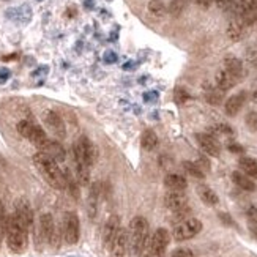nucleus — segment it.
<instances>
[{
	"label": "nucleus",
	"instance_id": "1",
	"mask_svg": "<svg viewBox=\"0 0 257 257\" xmlns=\"http://www.w3.org/2000/svg\"><path fill=\"white\" fill-rule=\"evenodd\" d=\"M33 163H35L37 169L43 175L52 188L55 189H65V175L63 171L59 167V163L54 161L49 155L38 152L33 155Z\"/></svg>",
	"mask_w": 257,
	"mask_h": 257
},
{
	"label": "nucleus",
	"instance_id": "2",
	"mask_svg": "<svg viewBox=\"0 0 257 257\" xmlns=\"http://www.w3.org/2000/svg\"><path fill=\"white\" fill-rule=\"evenodd\" d=\"M5 235H7V243L8 248L21 254L24 252L27 244H29V230L22 226V222L16 218V215H10L7 216V222H5Z\"/></svg>",
	"mask_w": 257,
	"mask_h": 257
},
{
	"label": "nucleus",
	"instance_id": "3",
	"mask_svg": "<svg viewBox=\"0 0 257 257\" xmlns=\"http://www.w3.org/2000/svg\"><path fill=\"white\" fill-rule=\"evenodd\" d=\"M128 235V249L131 254L139 255L145 241L149 240V221L144 216L133 218L126 230Z\"/></svg>",
	"mask_w": 257,
	"mask_h": 257
},
{
	"label": "nucleus",
	"instance_id": "4",
	"mask_svg": "<svg viewBox=\"0 0 257 257\" xmlns=\"http://www.w3.org/2000/svg\"><path fill=\"white\" fill-rule=\"evenodd\" d=\"M169 240L171 235L166 229L163 227L156 229L153 235L149 237V240L145 241L139 257H163L167 246H169Z\"/></svg>",
	"mask_w": 257,
	"mask_h": 257
},
{
	"label": "nucleus",
	"instance_id": "5",
	"mask_svg": "<svg viewBox=\"0 0 257 257\" xmlns=\"http://www.w3.org/2000/svg\"><path fill=\"white\" fill-rule=\"evenodd\" d=\"M73 155H74V163H82L87 166H92L96 161V149L92 144V141L87 136H81L73 147Z\"/></svg>",
	"mask_w": 257,
	"mask_h": 257
},
{
	"label": "nucleus",
	"instance_id": "6",
	"mask_svg": "<svg viewBox=\"0 0 257 257\" xmlns=\"http://www.w3.org/2000/svg\"><path fill=\"white\" fill-rule=\"evenodd\" d=\"M200 230H202V222L196 218H188V219H183L180 224L174 229L172 235L177 241H185V240L196 237Z\"/></svg>",
	"mask_w": 257,
	"mask_h": 257
},
{
	"label": "nucleus",
	"instance_id": "7",
	"mask_svg": "<svg viewBox=\"0 0 257 257\" xmlns=\"http://www.w3.org/2000/svg\"><path fill=\"white\" fill-rule=\"evenodd\" d=\"M40 233L41 237L46 240L52 246H59L60 244V232L55 227V222L51 213H44L40 218Z\"/></svg>",
	"mask_w": 257,
	"mask_h": 257
},
{
	"label": "nucleus",
	"instance_id": "8",
	"mask_svg": "<svg viewBox=\"0 0 257 257\" xmlns=\"http://www.w3.org/2000/svg\"><path fill=\"white\" fill-rule=\"evenodd\" d=\"M63 238L68 244H76L81 237L79 218L76 213H66L63 218Z\"/></svg>",
	"mask_w": 257,
	"mask_h": 257
},
{
	"label": "nucleus",
	"instance_id": "9",
	"mask_svg": "<svg viewBox=\"0 0 257 257\" xmlns=\"http://www.w3.org/2000/svg\"><path fill=\"white\" fill-rule=\"evenodd\" d=\"M107 248L110 251V257H125V254L128 251V235H126V230L120 227Z\"/></svg>",
	"mask_w": 257,
	"mask_h": 257
},
{
	"label": "nucleus",
	"instance_id": "10",
	"mask_svg": "<svg viewBox=\"0 0 257 257\" xmlns=\"http://www.w3.org/2000/svg\"><path fill=\"white\" fill-rule=\"evenodd\" d=\"M15 215L22 222V226H24L27 230H32V227H33V210L26 199H19L16 202Z\"/></svg>",
	"mask_w": 257,
	"mask_h": 257
},
{
	"label": "nucleus",
	"instance_id": "11",
	"mask_svg": "<svg viewBox=\"0 0 257 257\" xmlns=\"http://www.w3.org/2000/svg\"><path fill=\"white\" fill-rule=\"evenodd\" d=\"M249 27L251 26L241 16H235L227 26V37L232 41H240L241 38H244V35H246V32H248Z\"/></svg>",
	"mask_w": 257,
	"mask_h": 257
},
{
	"label": "nucleus",
	"instance_id": "12",
	"mask_svg": "<svg viewBox=\"0 0 257 257\" xmlns=\"http://www.w3.org/2000/svg\"><path fill=\"white\" fill-rule=\"evenodd\" d=\"M196 141L200 145V149H202L207 155H210V156H219L221 145H219V142L213 136H211V134L199 133V134H196Z\"/></svg>",
	"mask_w": 257,
	"mask_h": 257
},
{
	"label": "nucleus",
	"instance_id": "13",
	"mask_svg": "<svg viewBox=\"0 0 257 257\" xmlns=\"http://www.w3.org/2000/svg\"><path fill=\"white\" fill-rule=\"evenodd\" d=\"M164 205L172 211L183 210L188 207V197L183 191H169L164 196Z\"/></svg>",
	"mask_w": 257,
	"mask_h": 257
},
{
	"label": "nucleus",
	"instance_id": "14",
	"mask_svg": "<svg viewBox=\"0 0 257 257\" xmlns=\"http://www.w3.org/2000/svg\"><path fill=\"white\" fill-rule=\"evenodd\" d=\"M40 152L49 155L51 158H52L54 161H57V163H62V161H65V158H66L65 149L62 147V145H60L57 141H51L49 138H48L46 142H44V144L41 145V147H40Z\"/></svg>",
	"mask_w": 257,
	"mask_h": 257
},
{
	"label": "nucleus",
	"instance_id": "15",
	"mask_svg": "<svg viewBox=\"0 0 257 257\" xmlns=\"http://www.w3.org/2000/svg\"><path fill=\"white\" fill-rule=\"evenodd\" d=\"M44 121H46L48 128L55 134V136L59 138H65L66 134V128H65V123H63V118L55 112V110H49L44 117Z\"/></svg>",
	"mask_w": 257,
	"mask_h": 257
},
{
	"label": "nucleus",
	"instance_id": "16",
	"mask_svg": "<svg viewBox=\"0 0 257 257\" xmlns=\"http://www.w3.org/2000/svg\"><path fill=\"white\" fill-rule=\"evenodd\" d=\"M244 101H246V92H238L235 95H232L230 98H227V101L224 104V112L229 117H235L240 109L243 107Z\"/></svg>",
	"mask_w": 257,
	"mask_h": 257
},
{
	"label": "nucleus",
	"instance_id": "17",
	"mask_svg": "<svg viewBox=\"0 0 257 257\" xmlns=\"http://www.w3.org/2000/svg\"><path fill=\"white\" fill-rule=\"evenodd\" d=\"M238 82V79L235 76H232L229 71H226L224 68L222 70H219L218 73H216V76H215V84H216V87L219 88V90H222V92H227V90H230L232 87H235V84Z\"/></svg>",
	"mask_w": 257,
	"mask_h": 257
},
{
	"label": "nucleus",
	"instance_id": "18",
	"mask_svg": "<svg viewBox=\"0 0 257 257\" xmlns=\"http://www.w3.org/2000/svg\"><path fill=\"white\" fill-rule=\"evenodd\" d=\"M120 218L117 215L114 216H110L107 221H106V224H104V229H103V241H104V246L107 248L110 241H112V238L115 237V233L118 232L120 229Z\"/></svg>",
	"mask_w": 257,
	"mask_h": 257
},
{
	"label": "nucleus",
	"instance_id": "19",
	"mask_svg": "<svg viewBox=\"0 0 257 257\" xmlns=\"http://www.w3.org/2000/svg\"><path fill=\"white\" fill-rule=\"evenodd\" d=\"M224 70L229 71L232 76H235L238 81H241L244 77V66H243V62L235 57V55H227L224 59Z\"/></svg>",
	"mask_w": 257,
	"mask_h": 257
},
{
	"label": "nucleus",
	"instance_id": "20",
	"mask_svg": "<svg viewBox=\"0 0 257 257\" xmlns=\"http://www.w3.org/2000/svg\"><path fill=\"white\" fill-rule=\"evenodd\" d=\"M254 8H257V0H233L229 7V10L235 16L246 15V13H249V11H252Z\"/></svg>",
	"mask_w": 257,
	"mask_h": 257
},
{
	"label": "nucleus",
	"instance_id": "21",
	"mask_svg": "<svg viewBox=\"0 0 257 257\" xmlns=\"http://www.w3.org/2000/svg\"><path fill=\"white\" fill-rule=\"evenodd\" d=\"M164 185L169 188L171 191H185L188 186V182L180 174H167L164 177Z\"/></svg>",
	"mask_w": 257,
	"mask_h": 257
},
{
	"label": "nucleus",
	"instance_id": "22",
	"mask_svg": "<svg viewBox=\"0 0 257 257\" xmlns=\"http://www.w3.org/2000/svg\"><path fill=\"white\" fill-rule=\"evenodd\" d=\"M232 180H233V183H235L238 188L244 189V191H249V193L255 191V183L252 182V178L248 177L246 174L238 172V171L232 172Z\"/></svg>",
	"mask_w": 257,
	"mask_h": 257
},
{
	"label": "nucleus",
	"instance_id": "23",
	"mask_svg": "<svg viewBox=\"0 0 257 257\" xmlns=\"http://www.w3.org/2000/svg\"><path fill=\"white\" fill-rule=\"evenodd\" d=\"M197 194H199L200 199H202V202L210 205V207H213V205H216L219 202L218 194L210 186H205V185L197 186Z\"/></svg>",
	"mask_w": 257,
	"mask_h": 257
},
{
	"label": "nucleus",
	"instance_id": "24",
	"mask_svg": "<svg viewBox=\"0 0 257 257\" xmlns=\"http://www.w3.org/2000/svg\"><path fill=\"white\" fill-rule=\"evenodd\" d=\"M141 144H142V149L144 150L152 152V150L156 149V145H158V136H156V133L153 130H145L142 133Z\"/></svg>",
	"mask_w": 257,
	"mask_h": 257
},
{
	"label": "nucleus",
	"instance_id": "25",
	"mask_svg": "<svg viewBox=\"0 0 257 257\" xmlns=\"http://www.w3.org/2000/svg\"><path fill=\"white\" fill-rule=\"evenodd\" d=\"M238 166H240V169L243 171V174H246L251 178H257V161L255 160L244 156V158H240Z\"/></svg>",
	"mask_w": 257,
	"mask_h": 257
},
{
	"label": "nucleus",
	"instance_id": "26",
	"mask_svg": "<svg viewBox=\"0 0 257 257\" xmlns=\"http://www.w3.org/2000/svg\"><path fill=\"white\" fill-rule=\"evenodd\" d=\"M98 194H99V185H93L90 189V194H88V215H90V218H93L96 215Z\"/></svg>",
	"mask_w": 257,
	"mask_h": 257
},
{
	"label": "nucleus",
	"instance_id": "27",
	"mask_svg": "<svg viewBox=\"0 0 257 257\" xmlns=\"http://www.w3.org/2000/svg\"><path fill=\"white\" fill-rule=\"evenodd\" d=\"M222 95H224V92L219 90L216 85L207 87V90H205V98L210 104H219L222 101Z\"/></svg>",
	"mask_w": 257,
	"mask_h": 257
},
{
	"label": "nucleus",
	"instance_id": "28",
	"mask_svg": "<svg viewBox=\"0 0 257 257\" xmlns=\"http://www.w3.org/2000/svg\"><path fill=\"white\" fill-rule=\"evenodd\" d=\"M188 4H189V0H171L167 11H169V15L172 18H178L185 11V8L188 7Z\"/></svg>",
	"mask_w": 257,
	"mask_h": 257
},
{
	"label": "nucleus",
	"instance_id": "29",
	"mask_svg": "<svg viewBox=\"0 0 257 257\" xmlns=\"http://www.w3.org/2000/svg\"><path fill=\"white\" fill-rule=\"evenodd\" d=\"M149 11L155 18H163L167 13V8L163 0H150L149 2Z\"/></svg>",
	"mask_w": 257,
	"mask_h": 257
},
{
	"label": "nucleus",
	"instance_id": "30",
	"mask_svg": "<svg viewBox=\"0 0 257 257\" xmlns=\"http://www.w3.org/2000/svg\"><path fill=\"white\" fill-rule=\"evenodd\" d=\"M183 169L194 178H204V171L200 169V166L193 161H183Z\"/></svg>",
	"mask_w": 257,
	"mask_h": 257
},
{
	"label": "nucleus",
	"instance_id": "31",
	"mask_svg": "<svg viewBox=\"0 0 257 257\" xmlns=\"http://www.w3.org/2000/svg\"><path fill=\"white\" fill-rule=\"evenodd\" d=\"M33 125H35V123H32V121H29V120H21L19 123L16 125V130H18V133L21 134L22 138L29 139L30 133L33 130Z\"/></svg>",
	"mask_w": 257,
	"mask_h": 257
},
{
	"label": "nucleus",
	"instance_id": "32",
	"mask_svg": "<svg viewBox=\"0 0 257 257\" xmlns=\"http://www.w3.org/2000/svg\"><path fill=\"white\" fill-rule=\"evenodd\" d=\"M244 123H246V128L252 133L257 131V110H251V112L246 114L244 117Z\"/></svg>",
	"mask_w": 257,
	"mask_h": 257
},
{
	"label": "nucleus",
	"instance_id": "33",
	"mask_svg": "<svg viewBox=\"0 0 257 257\" xmlns=\"http://www.w3.org/2000/svg\"><path fill=\"white\" fill-rule=\"evenodd\" d=\"M188 99H189V93L185 90V88H182V87L175 88V101L177 103H185Z\"/></svg>",
	"mask_w": 257,
	"mask_h": 257
},
{
	"label": "nucleus",
	"instance_id": "34",
	"mask_svg": "<svg viewBox=\"0 0 257 257\" xmlns=\"http://www.w3.org/2000/svg\"><path fill=\"white\" fill-rule=\"evenodd\" d=\"M169 257H196L194 252L191 249H188V248H180V249H177L174 251Z\"/></svg>",
	"mask_w": 257,
	"mask_h": 257
},
{
	"label": "nucleus",
	"instance_id": "35",
	"mask_svg": "<svg viewBox=\"0 0 257 257\" xmlns=\"http://www.w3.org/2000/svg\"><path fill=\"white\" fill-rule=\"evenodd\" d=\"M246 60L249 62V65H252V66H255V68H257V48L248 49V52H246Z\"/></svg>",
	"mask_w": 257,
	"mask_h": 257
},
{
	"label": "nucleus",
	"instance_id": "36",
	"mask_svg": "<svg viewBox=\"0 0 257 257\" xmlns=\"http://www.w3.org/2000/svg\"><path fill=\"white\" fill-rule=\"evenodd\" d=\"M246 216L249 218L252 224H257V205H249L246 208Z\"/></svg>",
	"mask_w": 257,
	"mask_h": 257
},
{
	"label": "nucleus",
	"instance_id": "37",
	"mask_svg": "<svg viewBox=\"0 0 257 257\" xmlns=\"http://www.w3.org/2000/svg\"><path fill=\"white\" fill-rule=\"evenodd\" d=\"M216 131H219V133H222V134H229V136H232V134H233L232 128L227 126V125H224V123L218 125V126H216Z\"/></svg>",
	"mask_w": 257,
	"mask_h": 257
},
{
	"label": "nucleus",
	"instance_id": "38",
	"mask_svg": "<svg viewBox=\"0 0 257 257\" xmlns=\"http://www.w3.org/2000/svg\"><path fill=\"white\" fill-rule=\"evenodd\" d=\"M229 150H230L232 153H243V152H244V149L241 147V145H238V144H230V145H229Z\"/></svg>",
	"mask_w": 257,
	"mask_h": 257
},
{
	"label": "nucleus",
	"instance_id": "39",
	"mask_svg": "<svg viewBox=\"0 0 257 257\" xmlns=\"http://www.w3.org/2000/svg\"><path fill=\"white\" fill-rule=\"evenodd\" d=\"M213 2H215V0H196V4L199 7H202V8H208Z\"/></svg>",
	"mask_w": 257,
	"mask_h": 257
},
{
	"label": "nucleus",
	"instance_id": "40",
	"mask_svg": "<svg viewBox=\"0 0 257 257\" xmlns=\"http://www.w3.org/2000/svg\"><path fill=\"white\" fill-rule=\"evenodd\" d=\"M252 101H254V103H257V85H255L254 92H252Z\"/></svg>",
	"mask_w": 257,
	"mask_h": 257
},
{
	"label": "nucleus",
	"instance_id": "41",
	"mask_svg": "<svg viewBox=\"0 0 257 257\" xmlns=\"http://www.w3.org/2000/svg\"><path fill=\"white\" fill-rule=\"evenodd\" d=\"M251 232H252V233H254V235L257 237V224H254V226L251 227Z\"/></svg>",
	"mask_w": 257,
	"mask_h": 257
},
{
	"label": "nucleus",
	"instance_id": "42",
	"mask_svg": "<svg viewBox=\"0 0 257 257\" xmlns=\"http://www.w3.org/2000/svg\"><path fill=\"white\" fill-rule=\"evenodd\" d=\"M2 235H4V229H2V226H0V243H2Z\"/></svg>",
	"mask_w": 257,
	"mask_h": 257
}]
</instances>
